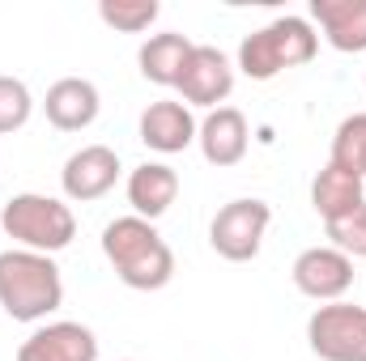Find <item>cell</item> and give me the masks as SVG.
<instances>
[{
  "label": "cell",
  "instance_id": "cell-15",
  "mask_svg": "<svg viewBox=\"0 0 366 361\" xmlns=\"http://www.w3.org/2000/svg\"><path fill=\"white\" fill-rule=\"evenodd\" d=\"M179 195V175L175 166L167 162H141L132 175H128V204H132V217H145V221H158Z\"/></svg>",
  "mask_w": 366,
  "mask_h": 361
},
{
  "label": "cell",
  "instance_id": "cell-9",
  "mask_svg": "<svg viewBox=\"0 0 366 361\" xmlns=\"http://www.w3.org/2000/svg\"><path fill=\"white\" fill-rule=\"evenodd\" d=\"M115 183H119V153L111 145H81L60 171V187L73 204L102 200Z\"/></svg>",
  "mask_w": 366,
  "mask_h": 361
},
{
  "label": "cell",
  "instance_id": "cell-6",
  "mask_svg": "<svg viewBox=\"0 0 366 361\" xmlns=\"http://www.w3.org/2000/svg\"><path fill=\"white\" fill-rule=\"evenodd\" d=\"M307 345L320 361H366V306H320L307 319Z\"/></svg>",
  "mask_w": 366,
  "mask_h": 361
},
{
  "label": "cell",
  "instance_id": "cell-3",
  "mask_svg": "<svg viewBox=\"0 0 366 361\" xmlns=\"http://www.w3.org/2000/svg\"><path fill=\"white\" fill-rule=\"evenodd\" d=\"M315 51H320L315 26H311L307 17L285 13V17L269 21V26L252 30V34L239 43V64H234V68H239L243 77H252V81H273L277 73H285V68L311 64Z\"/></svg>",
  "mask_w": 366,
  "mask_h": 361
},
{
  "label": "cell",
  "instance_id": "cell-8",
  "mask_svg": "<svg viewBox=\"0 0 366 361\" xmlns=\"http://www.w3.org/2000/svg\"><path fill=\"white\" fill-rule=\"evenodd\" d=\"M290 276H294L298 293H307L311 302H341L354 285V260L341 255L337 247H307L294 260Z\"/></svg>",
  "mask_w": 366,
  "mask_h": 361
},
{
  "label": "cell",
  "instance_id": "cell-5",
  "mask_svg": "<svg viewBox=\"0 0 366 361\" xmlns=\"http://www.w3.org/2000/svg\"><path fill=\"white\" fill-rule=\"evenodd\" d=\"M273 225V208L269 200H256V195H243V200H230L217 208L213 225H209V243L222 260L230 264H247L260 255L264 247V234Z\"/></svg>",
  "mask_w": 366,
  "mask_h": 361
},
{
  "label": "cell",
  "instance_id": "cell-7",
  "mask_svg": "<svg viewBox=\"0 0 366 361\" xmlns=\"http://www.w3.org/2000/svg\"><path fill=\"white\" fill-rule=\"evenodd\" d=\"M175 90H179L183 106H209V111H217L230 98V90H234V64H230V56L217 51V47L196 43V51L187 56Z\"/></svg>",
  "mask_w": 366,
  "mask_h": 361
},
{
  "label": "cell",
  "instance_id": "cell-10",
  "mask_svg": "<svg viewBox=\"0 0 366 361\" xmlns=\"http://www.w3.org/2000/svg\"><path fill=\"white\" fill-rule=\"evenodd\" d=\"M17 361H98V336L73 319L43 323L17 345Z\"/></svg>",
  "mask_w": 366,
  "mask_h": 361
},
{
  "label": "cell",
  "instance_id": "cell-1",
  "mask_svg": "<svg viewBox=\"0 0 366 361\" xmlns=\"http://www.w3.org/2000/svg\"><path fill=\"white\" fill-rule=\"evenodd\" d=\"M102 255L128 289H141V293L167 289L175 276V251L167 247L158 225L145 217H115L102 230Z\"/></svg>",
  "mask_w": 366,
  "mask_h": 361
},
{
  "label": "cell",
  "instance_id": "cell-12",
  "mask_svg": "<svg viewBox=\"0 0 366 361\" xmlns=\"http://www.w3.org/2000/svg\"><path fill=\"white\" fill-rule=\"evenodd\" d=\"M43 111H47V123L60 128V132H86L98 111H102V98H98V86L86 81V77H60L47 98H43Z\"/></svg>",
  "mask_w": 366,
  "mask_h": 361
},
{
  "label": "cell",
  "instance_id": "cell-21",
  "mask_svg": "<svg viewBox=\"0 0 366 361\" xmlns=\"http://www.w3.org/2000/svg\"><path fill=\"white\" fill-rule=\"evenodd\" d=\"M324 230H328V247H337L350 260H366V204H358L354 213H345L337 221H328Z\"/></svg>",
  "mask_w": 366,
  "mask_h": 361
},
{
  "label": "cell",
  "instance_id": "cell-4",
  "mask_svg": "<svg viewBox=\"0 0 366 361\" xmlns=\"http://www.w3.org/2000/svg\"><path fill=\"white\" fill-rule=\"evenodd\" d=\"M0 230L21 247V251H39V255H56L77 238V217L64 200L56 195H39V191H21L0 208Z\"/></svg>",
  "mask_w": 366,
  "mask_h": 361
},
{
  "label": "cell",
  "instance_id": "cell-16",
  "mask_svg": "<svg viewBox=\"0 0 366 361\" xmlns=\"http://www.w3.org/2000/svg\"><path fill=\"white\" fill-rule=\"evenodd\" d=\"M196 51V43L179 34V30H167V34H149L137 51V64H141V77L162 86V90H175L183 77V64L187 56Z\"/></svg>",
  "mask_w": 366,
  "mask_h": 361
},
{
  "label": "cell",
  "instance_id": "cell-19",
  "mask_svg": "<svg viewBox=\"0 0 366 361\" xmlns=\"http://www.w3.org/2000/svg\"><path fill=\"white\" fill-rule=\"evenodd\" d=\"M162 4L158 0H102L98 4V17L111 26V30H124V34H141L158 21Z\"/></svg>",
  "mask_w": 366,
  "mask_h": 361
},
{
  "label": "cell",
  "instance_id": "cell-18",
  "mask_svg": "<svg viewBox=\"0 0 366 361\" xmlns=\"http://www.w3.org/2000/svg\"><path fill=\"white\" fill-rule=\"evenodd\" d=\"M332 166L341 171H354L366 179V115H345L337 123V136H332Z\"/></svg>",
  "mask_w": 366,
  "mask_h": 361
},
{
  "label": "cell",
  "instance_id": "cell-13",
  "mask_svg": "<svg viewBox=\"0 0 366 361\" xmlns=\"http://www.w3.org/2000/svg\"><path fill=\"white\" fill-rule=\"evenodd\" d=\"M196 119H192V106H183L175 98H162V102H149L141 111V141L145 149L154 153H183L192 141H196Z\"/></svg>",
  "mask_w": 366,
  "mask_h": 361
},
{
  "label": "cell",
  "instance_id": "cell-11",
  "mask_svg": "<svg viewBox=\"0 0 366 361\" xmlns=\"http://www.w3.org/2000/svg\"><path fill=\"white\" fill-rule=\"evenodd\" d=\"M196 145L204 153L209 166H239L247 158V145H252V128H247V115L239 106H217L200 119L196 128Z\"/></svg>",
  "mask_w": 366,
  "mask_h": 361
},
{
  "label": "cell",
  "instance_id": "cell-20",
  "mask_svg": "<svg viewBox=\"0 0 366 361\" xmlns=\"http://www.w3.org/2000/svg\"><path fill=\"white\" fill-rule=\"evenodd\" d=\"M30 115H34V98L26 90V81L0 73V136L21 132L30 123Z\"/></svg>",
  "mask_w": 366,
  "mask_h": 361
},
{
  "label": "cell",
  "instance_id": "cell-2",
  "mask_svg": "<svg viewBox=\"0 0 366 361\" xmlns=\"http://www.w3.org/2000/svg\"><path fill=\"white\" fill-rule=\"evenodd\" d=\"M0 306L17 323H43L64 306V276L51 255L9 247L0 251Z\"/></svg>",
  "mask_w": 366,
  "mask_h": 361
},
{
  "label": "cell",
  "instance_id": "cell-17",
  "mask_svg": "<svg viewBox=\"0 0 366 361\" xmlns=\"http://www.w3.org/2000/svg\"><path fill=\"white\" fill-rule=\"evenodd\" d=\"M358 204H366V179L362 175L341 171V166L328 162V166L311 179V208L324 217V225L337 221V217H345V213H354Z\"/></svg>",
  "mask_w": 366,
  "mask_h": 361
},
{
  "label": "cell",
  "instance_id": "cell-14",
  "mask_svg": "<svg viewBox=\"0 0 366 361\" xmlns=\"http://www.w3.org/2000/svg\"><path fill=\"white\" fill-rule=\"evenodd\" d=\"M311 21L324 30L328 47L345 56L366 51V0H311Z\"/></svg>",
  "mask_w": 366,
  "mask_h": 361
}]
</instances>
